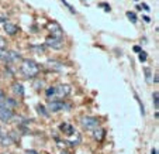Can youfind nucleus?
<instances>
[{
	"label": "nucleus",
	"instance_id": "20e7f679",
	"mask_svg": "<svg viewBox=\"0 0 159 154\" xmlns=\"http://www.w3.org/2000/svg\"><path fill=\"white\" fill-rule=\"evenodd\" d=\"M45 44H47V47H49L52 50H61L63 47L62 38H58V37H48Z\"/></svg>",
	"mask_w": 159,
	"mask_h": 154
},
{
	"label": "nucleus",
	"instance_id": "9b49d317",
	"mask_svg": "<svg viewBox=\"0 0 159 154\" xmlns=\"http://www.w3.org/2000/svg\"><path fill=\"white\" fill-rule=\"evenodd\" d=\"M104 134H106V130L104 129H99V127H97V129H94V133H93V137L96 140H103L104 139Z\"/></svg>",
	"mask_w": 159,
	"mask_h": 154
},
{
	"label": "nucleus",
	"instance_id": "f8f14e48",
	"mask_svg": "<svg viewBox=\"0 0 159 154\" xmlns=\"http://www.w3.org/2000/svg\"><path fill=\"white\" fill-rule=\"evenodd\" d=\"M13 91H14L16 95H20V96H23V95H24V89H23V85L18 84V82L13 84Z\"/></svg>",
	"mask_w": 159,
	"mask_h": 154
},
{
	"label": "nucleus",
	"instance_id": "b1692460",
	"mask_svg": "<svg viewBox=\"0 0 159 154\" xmlns=\"http://www.w3.org/2000/svg\"><path fill=\"white\" fill-rule=\"evenodd\" d=\"M62 154H69V153H68V151H62Z\"/></svg>",
	"mask_w": 159,
	"mask_h": 154
},
{
	"label": "nucleus",
	"instance_id": "0eeeda50",
	"mask_svg": "<svg viewBox=\"0 0 159 154\" xmlns=\"http://www.w3.org/2000/svg\"><path fill=\"white\" fill-rule=\"evenodd\" d=\"M49 31L52 33V37H58V38H62L63 36V30L61 28V26L58 24V23H51V24L48 26Z\"/></svg>",
	"mask_w": 159,
	"mask_h": 154
},
{
	"label": "nucleus",
	"instance_id": "39448f33",
	"mask_svg": "<svg viewBox=\"0 0 159 154\" xmlns=\"http://www.w3.org/2000/svg\"><path fill=\"white\" fill-rule=\"evenodd\" d=\"M65 108H66V105H65V102H62V100H52V102L48 105L49 112H52V113L59 112V110H62V109H65Z\"/></svg>",
	"mask_w": 159,
	"mask_h": 154
},
{
	"label": "nucleus",
	"instance_id": "a211bd4d",
	"mask_svg": "<svg viewBox=\"0 0 159 154\" xmlns=\"http://www.w3.org/2000/svg\"><path fill=\"white\" fill-rule=\"evenodd\" d=\"M139 61H141V62H145V61H147V52H139Z\"/></svg>",
	"mask_w": 159,
	"mask_h": 154
},
{
	"label": "nucleus",
	"instance_id": "6ab92c4d",
	"mask_svg": "<svg viewBox=\"0 0 159 154\" xmlns=\"http://www.w3.org/2000/svg\"><path fill=\"white\" fill-rule=\"evenodd\" d=\"M38 112L42 113L44 116H48V113L45 112V108H44V106H41V105H38Z\"/></svg>",
	"mask_w": 159,
	"mask_h": 154
},
{
	"label": "nucleus",
	"instance_id": "2eb2a0df",
	"mask_svg": "<svg viewBox=\"0 0 159 154\" xmlns=\"http://www.w3.org/2000/svg\"><path fill=\"white\" fill-rule=\"evenodd\" d=\"M127 17H128L129 20L132 21V23H137V16H135V13H131V12H128V13H127Z\"/></svg>",
	"mask_w": 159,
	"mask_h": 154
},
{
	"label": "nucleus",
	"instance_id": "f257e3e1",
	"mask_svg": "<svg viewBox=\"0 0 159 154\" xmlns=\"http://www.w3.org/2000/svg\"><path fill=\"white\" fill-rule=\"evenodd\" d=\"M20 71L27 78H34V76H37L39 74V65L34 60H23Z\"/></svg>",
	"mask_w": 159,
	"mask_h": 154
},
{
	"label": "nucleus",
	"instance_id": "4be33fe9",
	"mask_svg": "<svg viewBox=\"0 0 159 154\" xmlns=\"http://www.w3.org/2000/svg\"><path fill=\"white\" fill-rule=\"evenodd\" d=\"M151 154H158V150H156V148H152V150H151Z\"/></svg>",
	"mask_w": 159,
	"mask_h": 154
},
{
	"label": "nucleus",
	"instance_id": "412c9836",
	"mask_svg": "<svg viewBox=\"0 0 159 154\" xmlns=\"http://www.w3.org/2000/svg\"><path fill=\"white\" fill-rule=\"evenodd\" d=\"M0 48H6V40L0 36Z\"/></svg>",
	"mask_w": 159,
	"mask_h": 154
},
{
	"label": "nucleus",
	"instance_id": "423d86ee",
	"mask_svg": "<svg viewBox=\"0 0 159 154\" xmlns=\"http://www.w3.org/2000/svg\"><path fill=\"white\" fill-rule=\"evenodd\" d=\"M14 116V112L9 108H4V106H0V119L3 122H7Z\"/></svg>",
	"mask_w": 159,
	"mask_h": 154
},
{
	"label": "nucleus",
	"instance_id": "9d476101",
	"mask_svg": "<svg viewBox=\"0 0 159 154\" xmlns=\"http://www.w3.org/2000/svg\"><path fill=\"white\" fill-rule=\"evenodd\" d=\"M20 54H17L16 51H7V57H6V61L7 62H16V61L20 60Z\"/></svg>",
	"mask_w": 159,
	"mask_h": 154
},
{
	"label": "nucleus",
	"instance_id": "aec40b11",
	"mask_svg": "<svg viewBox=\"0 0 159 154\" xmlns=\"http://www.w3.org/2000/svg\"><path fill=\"white\" fill-rule=\"evenodd\" d=\"M158 92H153V103H155V108L158 109Z\"/></svg>",
	"mask_w": 159,
	"mask_h": 154
},
{
	"label": "nucleus",
	"instance_id": "f3484780",
	"mask_svg": "<svg viewBox=\"0 0 159 154\" xmlns=\"http://www.w3.org/2000/svg\"><path fill=\"white\" fill-rule=\"evenodd\" d=\"M145 76H147V82H151V78H152V76H151V70L149 68H145Z\"/></svg>",
	"mask_w": 159,
	"mask_h": 154
},
{
	"label": "nucleus",
	"instance_id": "dca6fc26",
	"mask_svg": "<svg viewBox=\"0 0 159 154\" xmlns=\"http://www.w3.org/2000/svg\"><path fill=\"white\" fill-rule=\"evenodd\" d=\"M6 57H7V51L4 48H0V60L6 61Z\"/></svg>",
	"mask_w": 159,
	"mask_h": 154
},
{
	"label": "nucleus",
	"instance_id": "ddd939ff",
	"mask_svg": "<svg viewBox=\"0 0 159 154\" xmlns=\"http://www.w3.org/2000/svg\"><path fill=\"white\" fill-rule=\"evenodd\" d=\"M134 96H135V99H137V102H138V105H139V109H141V113H142V116L145 115V108H144V105L141 103V100H139V98H138V95L137 94H134Z\"/></svg>",
	"mask_w": 159,
	"mask_h": 154
},
{
	"label": "nucleus",
	"instance_id": "5701e85b",
	"mask_svg": "<svg viewBox=\"0 0 159 154\" xmlns=\"http://www.w3.org/2000/svg\"><path fill=\"white\" fill-rule=\"evenodd\" d=\"M28 154H37L35 151H28Z\"/></svg>",
	"mask_w": 159,
	"mask_h": 154
},
{
	"label": "nucleus",
	"instance_id": "6e6552de",
	"mask_svg": "<svg viewBox=\"0 0 159 154\" xmlns=\"http://www.w3.org/2000/svg\"><path fill=\"white\" fill-rule=\"evenodd\" d=\"M59 129L63 134H66V136H73V134H75V127H73L70 123H62L59 126Z\"/></svg>",
	"mask_w": 159,
	"mask_h": 154
},
{
	"label": "nucleus",
	"instance_id": "4468645a",
	"mask_svg": "<svg viewBox=\"0 0 159 154\" xmlns=\"http://www.w3.org/2000/svg\"><path fill=\"white\" fill-rule=\"evenodd\" d=\"M61 2H62V3H63V4H65V6H66V7H68V10H69V12H70V13H76L75 7H72V6H70V4H69V3H68V2H66V0H61Z\"/></svg>",
	"mask_w": 159,
	"mask_h": 154
},
{
	"label": "nucleus",
	"instance_id": "f03ea898",
	"mask_svg": "<svg viewBox=\"0 0 159 154\" xmlns=\"http://www.w3.org/2000/svg\"><path fill=\"white\" fill-rule=\"evenodd\" d=\"M82 126L86 130H94L99 127V120L96 118H92V116H86L82 119Z\"/></svg>",
	"mask_w": 159,
	"mask_h": 154
},
{
	"label": "nucleus",
	"instance_id": "7ed1b4c3",
	"mask_svg": "<svg viewBox=\"0 0 159 154\" xmlns=\"http://www.w3.org/2000/svg\"><path fill=\"white\" fill-rule=\"evenodd\" d=\"M70 94V86L69 85H59V86H55V95L57 100H61L62 98H66Z\"/></svg>",
	"mask_w": 159,
	"mask_h": 154
},
{
	"label": "nucleus",
	"instance_id": "1a4fd4ad",
	"mask_svg": "<svg viewBox=\"0 0 159 154\" xmlns=\"http://www.w3.org/2000/svg\"><path fill=\"white\" fill-rule=\"evenodd\" d=\"M17 26L11 24V23H4V31H6L7 34H10V36H14L16 33H17Z\"/></svg>",
	"mask_w": 159,
	"mask_h": 154
}]
</instances>
